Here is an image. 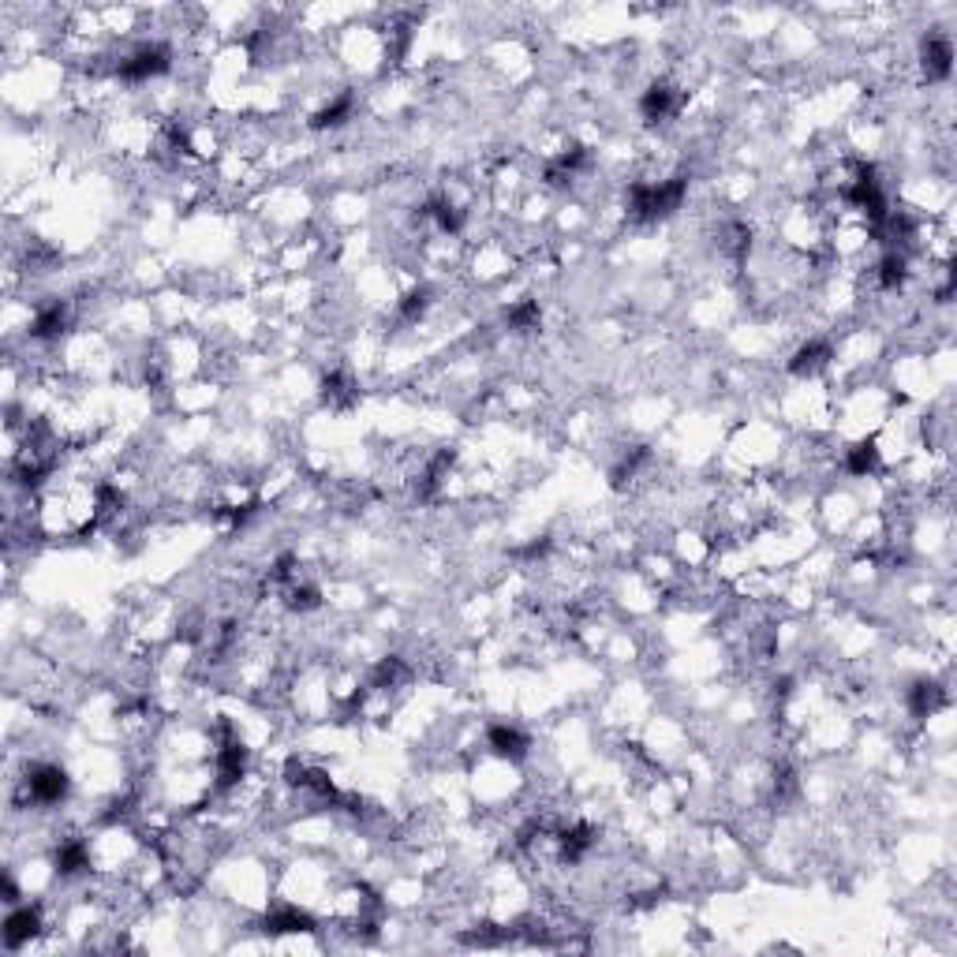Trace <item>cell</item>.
Instances as JSON below:
<instances>
[{"label": "cell", "mask_w": 957, "mask_h": 957, "mask_svg": "<svg viewBox=\"0 0 957 957\" xmlns=\"http://www.w3.org/2000/svg\"><path fill=\"white\" fill-rule=\"evenodd\" d=\"M68 771L57 767V763H34L23 778V800L27 804H38V808H53L60 800L68 797Z\"/></svg>", "instance_id": "1"}, {"label": "cell", "mask_w": 957, "mask_h": 957, "mask_svg": "<svg viewBox=\"0 0 957 957\" xmlns=\"http://www.w3.org/2000/svg\"><path fill=\"white\" fill-rule=\"evenodd\" d=\"M640 113L647 124H666L681 113V90L673 83H651L640 98Z\"/></svg>", "instance_id": "2"}, {"label": "cell", "mask_w": 957, "mask_h": 957, "mask_svg": "<svg viewBox=\"0 0 957 957\" xmlns=\"http://www.w3.org/2000/svg\"><path fill=\"white\" fill-rule=\"evenodd\" d=\"M38 931H42V909L38 905H15L8 920H4V946L8 950H23Z\"/></svg>", "instance_id": "3"}, {"label": "cell", "mask_w": 957, "mask_h": 957, "mask_svg": "<svg viewBox=\"0 0 957 957\" xmlns=\"http://www.w3.org/2000/svg\"><path fill=\"white\" fill-rule=\"evenodd\" d=\"M486 744H490V752L501 759H509V763H520V759L528 756L531 741L520 733L516 726H509V722H498V726L486 729Z\"/></svg>", "instance_id": "4"}, {"label": "cell", "mask_w": 957, "mask_h": 957, "mask_svg": "<svg viewBox=\"0 0 957 957\" xmlns=\"http://www.w3.org/2000/svg\"><path fill=\"white\" fill-rule=\"evenodd\" d=\"M920 60H924V75L928 79H946L954 68V45L946 34H928L920 45Z\"/></svg>", "instance_id": "5"}, {"label": "cell", "mask_w": 957, "mask_h": 957, "mask_svg": "<svg viewBox=\"0 0 957 957\" xmlns=\"http://www.w3.org/2000/svg\"><path fill=\"white\" fill-rule=\"evenodd\" d=\"M830 359H834V348H830V341H808L797 348V356L789 359V371L800 374V378H812V374H819L823 367H827Z\"/></svg>", "instance_id": "6"}, {"label": "cell", "mask_w": 957, "mask_h": 957, "mask_svg": "<svg viewBox=\"0 0 957 957\" xmlns=\"http://www.w3.org/2000/svg\"><path fill=\"white\" fill-rule=\"evenodd\" d=\"M352 113H356V94H337L333 101H326L322 109H318L315 116H311V128L315 131H326V128H341V124H348L352 120Z\"/></svg>", "instance_id": "7"}, {"label": "cell", "mask_w": 957, "mask_h": 957, "mask_svg": "<svg viewBox=\"0 0 957 957\" xmlns=\"http://www.w3.org/2000/svg\"><path fill=\"white\" fill-rule=\"evenodd\" d=\"M845 472L857 475V479H868V475L879 472V449H875V442H860L853 449H845Z\"/></svg>", "instance_id": "8"}, {"label": "cell", "mask_w": 957, "mask_h": 957, "mask_svg": "<svg viewBox=\"0 0 957 957\" xmlns=\"http://www.w3.org/2000/svg\"><path fill=\"white\" fill-rule=\"evenodd\" d=\"M266 931L270 935H292V931H315V920L300 909H277L266 913Z\"/></svg>", "instance_id": "9"}]
</instances>
